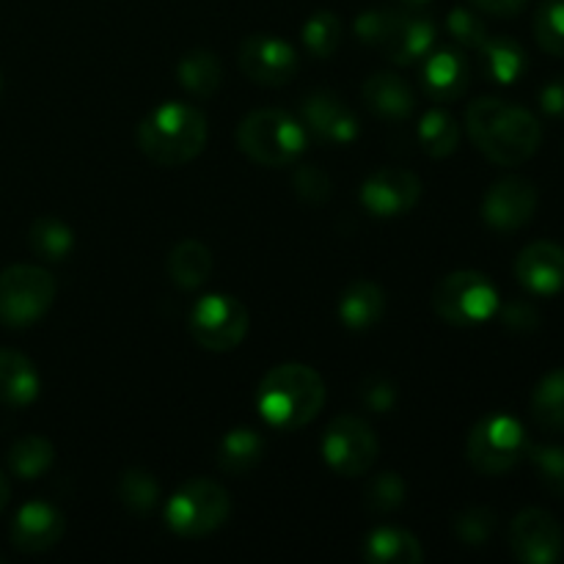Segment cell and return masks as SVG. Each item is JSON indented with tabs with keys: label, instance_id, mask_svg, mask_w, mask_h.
Wrapping results in <instances>:
<instances>
[{
	"label": "cell",
	"instance_id": "cell-31",
	"mask_svg": "<svg viewBox=\"0 0 564 564\" xmlns=\"http://www.w3.org/2000/svg\"><path fill=\"white\" fill-rule=\"evenodd\" d=\"M532 416L543 430H564V369H554L538 383L532 394Z\"/></svg>",
	"mask_w": 564,
	"mask_h": 564
},
{
	"label": "cell",
	"instance_id": "cell-32",
	"mask_svg": "<svg viewBox=\"0 0 564 564\" xmlns=\"http://www.w3.org/2000/svg\"><path fill=\"white\" fill-rule=\"evenodd\" d=\"M303 44L314 58H330L341 44V20L334 11H314L303 22Z\"/></svg>",
	"mask_w": 564,
	"mask_h": 564
},
{
	"label": "cell",
	"instance_id": "cell-6",
	"mask_svg": "<svg viewBox=\"0 0 564 564\" xmlns=\"http://www.w3.org/2000/svg\"><path fill=\"white\" fill-rule=\"evenodd\" d=\"M231 499L215 479H191L165 505V523L180 538H207L226 523Z\"/></svg>",
	"mask_w": 564,
	"mask_h": 564
},
{
	"label": "cell",
	"instance_id": "cell-45",
	"mask_svg": "<svg viewBox=\"0 0 564 564\" xmlns=\"http://www.w3.org/2000/svg\"><path fill=\"white\" fill-rule=\"evenodd\" d=\"M9 496H11V485H9V479L0 474V512H3L6 505H9Z\"/></svg>",
	"mask_w": 564,
	"mask_h": 564
},
{
	"label": "cell",
	"instance_id": "cell-20",
	"mask_svg": "<svg viewBox=\"0 0 564 564\" xmlns=\"http://www.w3.org/2000/svg\"><path fill=\"white\" fill-rule=\"evenodd\" d=\"M361 97L369 105V110L383 121H405L416 108L413 88L400 75H391V72H378V75L367 77Z\"/></svg>",
	"mask_w": 564,
	"mask_h": 564
},
{
	"label": "cell",
	"instance_id": "cell-30",
	"mask_svg": "<svg viewBox=\"0 0 564 564\" xmlns=\"http://www.w3.org/2000/svg\"><path fill=\"white\" fill-rule=\"evenodd\" d=\"M28 246L36 257L47 259V262H64L75 248V235L64 220L36 218L28 231Z\"/></svg>",
	"mask_w": 564,
	"mask_h": 564
},
{
	"label": "cell",
	"instance_id": "cell-35",
	"mask_svg": "<svg viewBox=\"0 0 564 564\" xmlns=\"http://www.w3.org/2000/svg\"><path fill=\"white\" fill-rule=\"evenodd\" d=\"M527 457L545 490L564 496V446H527Z\"/></svg>",
	"mask_w": 564,
	"mask_h": 564
},
{
	"label": "cell",
	"instance_id": "cell-11",
	"mask_svg": "<svg viewBox=\"0 0 564 564\" xmlns=\"http://www.w3.org/2000/svg\"><path fill=\"white\" fill-rule=\"evenodd\" d=\"M237 64L251 83L279 88L295 77L297 53L290 42L273 33H251L237 50Z\"/></svg>",
	"mask_w": 564,
	"mask_h": 564
},
{
	"label": "cell",
	"instance_id": "cell-25",
	"mask_svg": "<svg viewBox=\"0 0 564 564\" xmlns=\"http://www.w3.org/2000/svg\"><path fill=\"white\" fill-rule=\"evenodd\" d=\"M264 455V438L259 430L253 427H235L220 438L218 452H215V460L218 468L229 477H246L248 471L262 463Z\"/></svg>",
	"mask_w": 564,
	"mask_h": 564
},
{
	"label": "cell",
	"instance_id": "cell-37",
	"mask_svg": "<svg viewBox=\"0 0 564 564\" xmlns=\"http://www.w3.org/2000/svg\"><path fill=\"white\" fill-rule=\"evenodd\" d=\"M452 529H455L457 540H460L463 545L477 549V545L488 543L490 534H494L496 512L488 510V507H471V510L460 512V516L455 518V527Z\"/></svg>",
	"mask_w": 564,
	"mask_h": 564
},
{
	"label": "cell",
	"instance_id": "cell-23",
	"mask_svg": "<svg viewBox=\"0 0 564 564\" xmlns=\"http://www.w3.org/2000/svg\"><path fill=\"white\" fill-rule=\"evenodd\" d=\"M477 50L479 64H482V75L488 77L490 83H499V86H512V83H518L529 66L527 50L510 36H488Z\"/></svg>",
	"mask_w": 564,
	"mask_h": 564
},
{
	"label": "cell",
	"instance_id": "cell-41",
	"mask_svg": "<svg viewBox=\"0 0 564 564\" xmlns=\"http://www.w3.org/2000/svg\"><path fill=\"white\" fill-rule=\"evenodd\" d=\"M361 402L375 413H389L397 405V386L386 378H369L361 383Z\"/></svg>",
	"mask_w": 564,
	"mask_h": 564
},
{
	"label": "cell",
	"instance_id": "cell-34",
	"mask_svg": "<svg viewBox=\"0 0 564 564\" xmlns=\"http://www.w3.org/2000/svg\"><path fill=\"white\" fill-rule=\"evenodd\" d=\"M534 36L549 55L564 58V0H543L534 14Z\"/></svg>",
	"mask_w": 564,
	"mask_h": 564
},
{
	"label": "cell",
	"instance_id": "cell-17",
	"mask_svg": "<svg viewBox=\"0 0 564 564\" xmlns=\"http://www.w3.org/2000/svg\"><path fill=\"white\" fill-rule=\"evenodd\" d=\"M516 275L532 295H556L564 290V248L556 242H532L516 259Z\"/></svg>",
	"mask_w": 564,
	"mask_h": 564
},
{
	"label": "cell",
	"instance_id": "cell-19",
	"mask_svg": "<svg viewBox=\"0 0 564 564\" xmlns=\"http://www.w3.org/2000/svg\"><path fill=\"white\" fill-rule=\"evenodd\" d=\"M471 83V66L457 50H430L422 66V86L435 102H455Z\"/></svg>",
	"mask_w": 564,
	"mask_h": 564
},
{
	"label": "cell",
	"instance_id": "cell-21",
	"mask_svg": "<svg viewBox=\"0 0 564 564\" xmlns=\"http://www.w3.org/2000/svg\"><path fill=\"white\" fill-rule=\"evenodd\" d=\"M42 391V378L28 356L17 350H0V405L28 408Z\"/></svg>",
	"mask_w": 564,
	"mask_h": 564
},
{
	"label": "cell",
	"instance_id": "cell-5",
	"mask_svg": "<svg viewBox=\"0 0 564 564\" xmlns=\"http://www.w3.org/2000/svg\"><path fill=\"white\" fill-rule=\"evenodd\" d=\"M499 290L494 281L477 270H455L444 275L433 290V312L444 323L460 325H482L494 314H499Z\"/></svg>",
	"mask_w": 564,
	"mask_h": 564
},
{
	"label": "cell",
	"instance_id": "cell-22",
	"mask_svg": "<svg viewBox=\"0 0 564 564\" xmlns=\"http://www.w3.org/2000/svg\"><path fill=\"white\" fill-rule=\"evenodd\" d=\"M386 292L369 279H356L339 297V319L350 330H369L383 319Z\"/></svg>",
	"mask_w": 564,
	"mask_h": 564
},
{
	"label": "cell",
	"instance_id": "cell-14",
	"mask_svg": "<svg viewBox=\"0 0 564 564\" xmlns=\"http://www.w3.org/2000/svg\"><path fill=\"white\" fill-rule=\"evenodd\" d=\"M422 196V180L405 169H378L361 185V204L378 218L411 213Z\"/></svg>",
	"mask_w": 564,
	"mask_h": 564
},
{
	"label": "cell",
	"instance_id": "cell-7",
	"mask_svg": "<svg viewBox=\"0 0 564 564\" xmlns=\"http://www.w3.org/2000/svg\"><path fill=\"white\" fill-rule=\"evenodd\" d=\"M55 279L39 264H11L0 273V323L31 328L55 301Z\"/></svg>",
	"mask_w": 564,
	"mask_h": 564
},
{
	"label": "cell",
	"instance_id": "cell-46",
	"mask_svg": "<svg viewBox=\"0 0 564 564\" xmlns=\"http://www.w3.org/2000/svg\"><path fill=\"white\" fill-rule=\"evenodd\" d=\"M405 6H411V9H419V6H427L430 0H402Z\"/></svg>",
	"mask_w": 564,
	"mask_h": 564
},
{
	"label": "cell",
	"instance_id": "cell-33",
	"mask_svg": "<svg viewBox=\"0 0 564 564\" xmlns=\"http://www.w3.org/2000/svg\"><path fill=\"white\" fill-rule=\"evenodd\" d=\"M116 494H119L121 505H124L127 510H132L135 516H147V512H152L154 505H158L160 485L149 471L130 468V471H124L119 477Z\"/></svg>",
	"mask_w": 564,
	"mask_h": 564
},
{
	"label": "cell",
	"instance_id": "cell-24",
	"mask_svg": "<svg viewBox=\"0 0 564 564\" xmlns=\"http://www.w3.org/2000/svg\"><path fill=\"white\" fill-rule=\"evenodd\" d=\"M364 560L372 564H422L424 549L416 534L397 527H380L364 540Z\"/></svg>",
	"mask_w": 564,
	"mask_h": 564
},
{
	"label": "cell",
	"instance_id": "cell-26",
	"mask_svg": "<svg viewBox=\"0 0 564 564\" xmlns=\"http://www.w3.org/2000/svg\"><path fill=\"white\" fill-rule=\"evenodd\" d=\"M176 80L193 97H213L224 80V66L213 50H187L176 64Z\"/></svg>",
	"mask_w": 564,
	"mask_h": 564
},
{
	"label": "cell",
	"instance_id": "cell-18",
	"mask_svg": "<svg viewBox=\"0 0 564 564\" xmlns=\"http://www.w3.org/2000/svg\"><path fill=\"white\" fill-rule=\"evenodd\" d=\"M435 47V25L427 17L408 14L397 9L391 31L386 42L380 44V53L400 66H411L416 61L427 58L430 50Z\"/></svg>",
	"mask_w": 564,
	"mask_h": 564
},
{
	"label": "cell",
	"instance_id": "cell-15",
	"mask_svg": "<svg viewBox=\"0 0 564 564\" xmlns=\"http://www.w3.org/2000/svg\"><path fill=\"white\" fill-rule=\"evenodd\" d=\"M66 532L64 512L47 501H28L11 521V545L20 554H44L55 549Z\"/></svg>",
	"mask_w": 564,
	"mask_h": 564
},
{
	"label": "cell",
	"instance_id": "cell-1",
	"mask_svg": "<svg viewBox=\"0 0 564 564\" xmlns=\"http://www.w3.org/2000/svg\"><path fill=\"white\" fill-rule=\"evenodd\" d=\"M466 127L474 147L499 165H521L538 152L543 127L527 108L499 97H479L468 105Z\"/></svg>",
	"mask_w": 564,
	"mask_h": 564
},
{
	"label": "cell",
	"instance_id": "cell-12",
	"mask_svg": "<svg viewBox=\"0 0 564 564\" xmlns=\"http://www.w3.org/2000/svg\"><path fill=\"white\" fill-rule=\"evenodd\" d=\"M538 187L523 176H505L494 182L482 198V218L496 231H518L534 218Z\"/></svg>",
	"mask_w": 564,
	"mask_h": 564
},
{
	"label": "cell",
	"instance_id": "cell-43",
	"mask_svg": "<svg viewBox=\"0 0 564 564\" xmlns=\"http://www.w3.org/2000/svg\"><path fill=\"white\" fill-rule=\"evenodd\" d=\"M540 108L554 119H564V77H554L540 88Z\"/></svg>",
	"mask_w": 564,
	"mask_h": 564
},
{
	"label": "cell",
	"instance_id": "cell-4",
	"mask_svg": "<svg viewBox=\"0 0 564 564\" xmlns=\"http://www.w3.org/2000/svg\"><path fill=\"white\" fill-rule=\"evenodd\" d=\"M306 127L279 108H262L248 113L237 127V147L248 160L268 169L292 165L306 152Z\"/></svg>",
	"mask_w": 564,
	"mask_h": 564
},
{
	"label": "cell",
	"instance_id": "cell-39",
	"mask_svg": "<svg viewBox=\"0 0 564 564\" xmlns=\"http://www.w3.org/2000/svg\"><path fill=\"white\" fill-rule=\"evenodd\" d=\"M394 17H397V9H383V6H380V9L361 11V14L356 17V25H352L356 28L358 42L380 50V44H383L386 36H389Z\"/></svg>",
	"mask_w": 564,
	"mask_h": 564
},
{
	"label": "cell",
	"instance_id": "cell-16",
	"mask_svg": "<svg viewBox=\"0 0 564 564\" xmlns=\"http://www.w3.org/2000/svg\"><path fill=\"white\" fill-rule=\"evenodd\" d=\"M303 121L319 141L345 147L361 132L358 116L345 105V99L334 91H314L303 99Z\"/></svg>",
	"mask_w": 564,
	"mask_h": 564
},
{
	"label": "cell",
	"instance_id": "cell-38",
	"mask_svg": "<svg viewBox=\"0 0 564 564\" xmlns=\"http://www.w3.org/2000/svg\"><path fill=\"white\" fill-rule=\"evenodd\" d=\"M446 28H449V36L455 39L460 47H468V50H477L479 44L488 39V25H485L482 17H479L474 9H463V6H457V9L449 11V17H446Z\"/></svg>",
	"mask_w": 564,
	"mask_h": 564
},
{
	"label": "cell",
	"instance_id": "cell-28",
	"mask_svg": "<svg viewBox=\"0 0 564 564\" xmlns=\"http://www.w3.org/2000/svg\"><path fill=\"white\" fill-rule=\"evenodd\" d=\"M416 138L424 154L441 160L449 158L457 149V143H460V127H457L455 116H449L441 108H433L422 116V121H419Z\"/></svg>",
	"mask_w": 564,
	"mask_h": 564
},
{
	"label": "cell",
	"instance_id": "cell-8",
	"mask_svg": "<svg viewBox=\"0 0 564 564\" xmlns=\"http://www.w3.org/2000/svg\"><path fill=\"white\" fill-rule=\"evenodd\" d=\"M527 446L529 441L523 424L507 413H494V416H485L482 422L474 424L466 455L479 474L499 477V474L512 471L521 463V457H527Z\"/></svg>",
	"mask_w": 564,
	"mask_h": 564
},
{
	"label": "cell",
	"instance_id": "cell-3",
	"mask_svg": "<svg viewBox=\"0 0 564 564\" xmlns=\"http://www.w3.org/2000/svg\"><path fill=\"white\" fill-rule=\"evenodd\" d=\"M209 127L198 108L187 102H163L138 124V147L152 163L174 169L196 160L207 147Z\"/></svg>",
	"mask_w": 564,
	"mask_h": 564
},
{
	"label": "cell",
	"instance_id": "cell-42",
	"mask_svg": "<svg viewBox=\"0 0 564 564\" xmlns=\"http://www.w3.org/2000/svg\"><path fill=\"white\" fill-rule=\"evenodd\" d=\"M499 312L507 328L518 330V334H529V330L538 328L540 323L538 308H534L529 301H512L507 303V306H499Z\"/></svg>",
	"mask_w": 564,
	"mask_h": 564
},
{
	"label": "cell",
	"instance_id": "cell-29",
	"mask_svg": "<svg viewBox=\"0 0 564 564\" xmlns=\"http://www.w3.org/2000/svg\"><path fill=\"white\" fill-rule=\"evenodd\" d=\"M55 460V446L44 435H25L14 441L6 455L9 471L20 479H39Z\"/></svg>",
	"mask_w": 564,
	"mask_h": 564
},
{
	"label": "cell",
	"instance_id": "cell-36",
	"mask_svg": "<svg viewBox=\"0 0 564 564\" xmlns=\"http://www.w3.org/2000/svg\"><path fill=\"white\" fill-rule=\"evenodd\" d=\"M402 501H405V482H402L400 474L383 471L367 485V507L372 512H394L400 510Z\"/></svg>",
	"mask_w": 564,
	"mask_h": 564
},
{
	"label": "cell",
	"instance_id": "cell-40",
	"mask_svg": "<svg viewBox=\"0 0 564 564\" xmlns=\"http://www.w3.org/2000/svg\"><path fill=\"white\" fill-rule=\"evenodd\" d=\"M295 191L297 196L303 198V202L308 204H323L330 198V176L325 174L319 165H301V169L295 171Z\"/></svg>",
	"mask_w": 564,
	"mask_h": 564
},
{
	"label": "cell",
	"instance_id": "cell-44",
	"mask_svg": "<svg viewBox=\"0 0 564 564\" xmlns=\"http://www.w3.org/2000/svg\"><path fill=\"white\" fill-rule=\"evenodd\" d=\"M474 9L485 11V14L494 17H516L521 14L527 0H471Z\"/></svg>",
	"mask_w": 564,
	"mask_h": 564
},
{
	"label": "cell",
	"instance_id": "cell-27",
	"mask_svg": "<svg viewBox=\"0 0 564 564\" xmlns=\"http://www.w3.org/2000/svg\"><path fill=\"white\" fill-rule=\"evenodd\" d=\"M213 273V251L198 240H182L169 253V279L180 290H198Z\"/></svg>",
	"mask_w": 564,
	"mask_h": 564
},
{
	"label": "cell",
	"instance_id": "cell-10",
	"mask_svg": "<svg viewBox=\"0 0 564 564\" xmlns=\"http://www.w3.org/2000/svg\"><path fill=\"white\" fill-rule=\"evenodd\" d=\"M187 330L198 347L213 352H229L242 345L248 334V308L231 295H204L191 308Z\"/></svg>",
	"mask_w": 564,
	"mask_h": 564
},
{
	"label": "cell",
	"instance_id": "cell-48",
	"mask_svg": "<svg viewBox=\"0 0 564 564\" xmlns=\"http://www.w3.org/2000/svg\"><path fill=\"white\" fill-rule=\"evenodd\" d=\"M0 562H3V560H0Z\"/></svg>",
	"mask_w": 564,
	"mask_h": 564
},
{
	"label": "cell",
	"instance_id": "cell-9",
	"mask_svg": "<svg viewBox=\"0 0 564 564\" xmlns=\"http://www.w3.org/2000/svg\"><path fill=\"white\" fill-rule=\"evenodd\" d=\"M319 449H323V460L328 463L336 477L356 479L372 468V463L378 460L380 446L378 438H375V430L364 419L336 416L325 427Z\"/></svg>",
	"mask_w": 564,
	"mask_h": 564
},
{
	"label": "cell",
	"instance_id": "cell-13",
	"mask_svg": "<svg viewBox=\"0 0 564 564\" xmlns=\"http://www.w3.org/2000/svg\"><path fill=\"white\" fill-rule=\"evenodd\" d=\"M512 556L523 564H554L562 554V529L551 512L523 510L510 527Z\"/></svg>",
	"mask_w": 564,
	"mask_h": 564
},
{
	"label": "cell",
	"instance_id": "cell-47",
	"mask_svg": "<svg viewBox=\"0 0 564 564\" xmlns=\"http://www.w3.org/2000/svg\"><path fill=\"white\" fill-rule=\"evenodd\" d=\"M0 86H3V75H0Z\"/></svg>",
	"mask_w": 564,
	"mask_h": 564
},
{
	"label": "cell",
	"instance_id": "cell-2",
	"mask_svg": "<svg viewBox=\"0 0 564 564\" xmlns=\"http://www.w3.org/2000/svg\"><path fill=\"white\" fill-rule=\"evenodd\" d=\"M257 405L270 427L301 430L323 411L325 383L306 364H279L259 383Z\"/></svg>",
	"mask_w": 564,
	"mask_h": 564
}]
</instances>
